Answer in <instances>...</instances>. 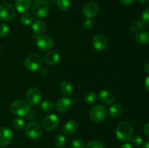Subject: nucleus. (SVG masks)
Wrapping results in <instances>:
<instances>
[{
    "label": "nucleus",
    "instance_id": "4468645a",
    "mask_svg": "<svg viewBox=\"0 0 149 148\" xmlns=\"http://www.w3.org/2000/svg\"><path fill=\"white\" fill-rule=\"evenodd\" d=\"M72 101L69 97H63L60 98L55 104V109L59 113H65L71 108Z\"/></svg>",
    "mask_w": 149,
    "mask_h": 148
},
{
    "label": "nucleus",
    "instance_id": "aec40b11",
    "mask_svg": "<svg viewBox=\"0 0 149 148\" xmlns=\"http://www.w3.org/2000/svg\"><path fill=\"white\" fill-rule=\"evenodd\" d=\"M124 111V108L120 104H114L109 109V114L111 117L117 118L122 115Z\"/></svg>",
    "mask_w": 149,
    "mask_h": 148
},
{
    "label": "nucleus",
    "instance_id": "cd10ccee",
    "mask_svg": "<svg viewBox=\"0 0 149 148\" xmlns=\"http://www.w3.org/2000/svg\"><path fill=\"white\" fill-rule=\"evenodd\" d=\"M24 120L23 119L20 118H17L13 120V126L17 130H21L23 129V128L24 127Z\"/></svg>",
    "mask_w": 149,
    "mask_h": 148
},
{
    "label": "nucleus",
    "instance_id": "39448f33",
    "mask_svg": "<svg viewBox=\"0 0 149 148\" xmlns=\"http://www.w3.org/2000/svg\"><path fill=\"white\" fill-rule=\"evenodd\" d=\"M25 133L31 139H37L42 136V126L36 122H29L24 129Z\"/></svg>",
    "mask_w": 149,
    "mask_h": 148
},
{
    "label": "nucleus",
    "instance_id": "473e14b6",
    "mask_svg": "<svg viewBox=\"0 0 149 148\" xmlns=\"http://www.w3.org/2000/svg\"><path fill=\"white\" fill-rule=\"evenodd\" d=\"M142 21L146 25H149V7H146L142 13Z\"/></svg>",
    "mask_w": 149,
    "mask_h": 148
},
{
    "label": "nucleus",
    "instance_id": "58836bf2",
    "mask_svg": "<svg viewBox=\"0 0 149 148\" xmlns=\"http://www.w3.org/2000/svg\"><path fill=\"white\" fill-rule=\"evenodd\" d=\"M144 71L146 73L149 74V63H146L144 65Z\"/></svg>",
    "mask_w": 149,
    "mask_h": 148
},
{
    "label": "nucleus",
    "instance_id": "bb28decb",
    "mask_svg": "<svg viewBox=\"0 0 149 148\" xmlns=\"http://www.w3.org/2000/svg\"><path fill=\"white\" fill-rule=\"evenodd\" d=\"M40 107L42 111L46 112V113H49V112L53 110L54 105L52 102L47 100V101H44L41 103Z\"/></svg>",
    "mask_w": 149,
    "mask_h": 148
},
{
    "label": "nucleus",
    "instance_id": "f03ea898",
    "mask_svg": "<svg viewBox=\"0 0 149 148\" xmlns=\"http://www.w3.org/2000/svg\"><path fill=\"white\" fill-rule=\"evenodd\" d=\"M133 129L132 125L127 121L121 122L116 129V137L122 142H127L132 137Z\"/></svg>",
    "mask_w": 149,
    "mask_h": 148
},
{
    "label": "nucleus",
    "instance_id": "423d86ee",
    "mask_svg": "<svg viewBox=\"0 0 149 148\" xmlns=\"http://www.w3.org/2000/svg\"><path fill=\"white\" fill-rule=\"evenodd\" d=\"M108 116V110L101 104H97L92 107L90 112V117L94 122H100L106 118Z\"/></svg>",
    "mask_w": 149,
    "mask_h": 148
},
{
    "label": "nucleus",
    "instance_id": "0eeeda50",
    "mask_svg": "<svg viewBox=\"0 0 149 148\" xmlns=\"http://www.w3.org/2000/svg\"><path fill=\"white\" fill-rule=\"evenodd\" d=\"M15 15V9L12 4L4 2L0 4V19L8 22L13 20Z\"/></svg>",
    "mask_w": 149,
    "mask_h": 148
},
{
    "label": "nucleus",
    "instance_id": "412c9836",
    "mask_svg": "<svg viewBox=\"0 0 149 148\" xmlns=\"http://www.w3.org/2000/svg\"><path fill=\"white\" fill-rule=\"evenodd\" d=\"M61 91L65 96H69L73 94V86L70 82L67 81H63L61 83L60 85Z\"/></svg>",
    "mask_w": 149,
    "mask_h": 148
},
{
    "label": "nucleus",
    "instance_id": "9b49d317",
    "mask_svg": "<svg viewBox=\"0 0 149 148\" xmlns=\"http://www.w3.org/2000/svg\"><path fill=\"white\" fill-rule=\"evenodd\" d=\"M13 139V133L9 128L0 129V147H6L10 145Z\"/></svg>",
    "mask_w": 149,
    "mask_h": 148
},
{
    "label": "nucleus",
    "instance_id": "ddd939ff",
    "mask_svg": "<svg viewBox=\"0 0 149 148\" xmlns=\"http://www.w3.org/2000/svg\"><path fill=\"white\" fill-rule=\"evenodd\" d=\"M83 14L87 18L91 19L95 17L99 11V7L95 2H88L83 7Z\"/></svg>",
    "mask_w": 149,
    "mask_h": 148
},
{
    "label": "nucleus",
    "instance_id": "2f4dec72",
    "mask_svg": "<svg viewBox=\"0 0 149 148\" xmlns=\"http://www.w3.org/2000/svg\"><path fill=\"white\" fill-rule=\"evenodd\" d=\"M131 142L132 145L135 147H139L141 146V144L143 143V139L138 135H135L131 138Z\"/></svg>",
    "mask_w": 149,
    "mask_h": 148
},
{
    "label": "nucleus",
    "instance_id": "c85d7f7f",
    "mask_svg": "<svg viewBox=\"0 0 149 148\" xmlns=\"http://www.w3.org/2000/svg\"><path fill=\"white\" fill-rule=\"evenodd\" d=\"M86 148H105L104 145L98 140L90 141L87 144Z\"/></svg>",
    "mask_w": 149,
    "mask_h": 148
},
{
    "label": "nucleus",
    "instance_id": "9d476101",
    "mask_svg": "<svg viewBox=\"0 0 149 148\" xmlns=\"http://www.w3.org/2000/svg\"><path fill=\"white\" fill-rule=\"evenodd\" d=\"M59 119L55 114H49L45 116L42 120V126L46 131H53L58 127Z\"/></svg>",
    "mask_w": 149,
    "mask_h": 148
},
{
    "label": "nucleus",
    "instance_id": "f8f14e48",
    "mask_svg": "<svg viewBox=\"0 0 149 148\" xmlns=\"http://www.w3.org/2000/svg\"><path fill=\"white\" fill-rule=\"evenodd\" d=\"M93 46L95 49L99 52H103L107 48L108 41L103 35L97 34L93 39Z\"/></svg>",
    "mask_w": 149,
    "mask_h": 148
},
{
    "label": "nucleus",
    "instance_id": "20e7f679",
    "mask_svg": "<svg viewBox=\"0 0 149 148\" xmlns=\"http://www.w3.org/2000/svg\"><path fill=\"white\" fill-rule=\"evenodd\" d=\"M49 4L46 0H36L33 4L32 12L35 17L44 18L49 13Z\"/></svg>",
    "mask_w": 149,
    "mask_h": 148
},
{
    "label": "nucleus",
    "instance_id": "c9c22d12",
    "mask_svg": "<svg viewBox=\"0 0 149 148\" xmlns=\"http://www.w3.org/2000/svg\"><path fill=\"white\" fill-rule=\"evenodd\" d=\"M119 1L124 5H130L135 1V0H119Z\"/></svg>",
    "mask_w": 149,
    "mask_h": 148
},
{
    "label": "nucleus",
    "instance_id": "f3484780",
    "mask_svg": "<svg viewBox=\"0 0 149 148\" xmlns=\"http://www.w3.org/2000/svg\"><path fill=\"white\" fill-rule=\"evenodd\" d=\"M60 55L55 51H48L44 56L45 63L49 65H55L59 62Z\"/></svg>",
    "mask_w": 149,
    "mask_h": 148
},
{
    "label": "nucleus",
    "instance_id": "2eb2a0df",
    "mask_svg": "<svg viewBox=\"0 0 149 148\" xmlns=\"http://www.w3.org/2000/svg\"><path fill=\"white\" fill-rule=\"evenodd\" d=\"M97 98L100 100V102L106 105H110L114 101V96L111 91L108 90L103 89L100 90L97 94Z\"/></svg>",
    "mask_w": 149,
    "mask_h": 148
},
{
    "label": "nucleus",
    "instance_id": "a878e982",
    "mask_svg": "<svg viewBox=\"0 0 149 148\" xmlns=\"http://www.w3.org/2000/svg\"><path fill=\"white\" fill-rule=\"evenodd\" d=\"M57 5L61 10L66 11L71 6V1L70 0H57Z\"/></svg>",
    "mask_w": 149,
    "mask_h": 148
},
{
    "label": "nucleus",
    "instance_id": "72a5a7b5",
    "mask_svg": "<svg viewBox=\"0 0 149 148\" xmlns=\"http://www.w3.org/2000/svg\"><path fill=\"white\" fill-rule=\"evenodd\" d=\"M82 26L84 27V28L87 29V30H90V29H91L93 28V23L91 20V19L87 18L83 21Z\"/></svg>",
    "mask_w": 149,
    "mask_h": 148
},
{
    "label": "nucleus",
    "instance_id": "f257e3e1",
    "mask_svg": "<svg viewBox=\"0 0 149 148\" xmlns=\"http://www.w3.org/2000/svg\"><path fill=\"white\" fill-rule=\"evenodd\" d=\"M11 113L18 117H25L29 114L31 106L27 101L23 100H16L11 103L10 106Z\"/></svg>",
    "mask_w": 149,
    "mask_h": 148
},
{
    "label": "nucleus",
    "instance_id": "f704fd0d",
    "mask_svg": "<svg viewBox=\"0 0 149 148\" xmlns=\"http://www.w3.org/2000/svg\"><path fill=\"white\" fill-rule=\"evenodd\" d=\"M143 132L148 137H149V123H146L143 126Z\"/></svg>",
    "mask_w": 149,
    "mask_h": 148
},
{
    "label": "nucleus",
    "instance_id": "37998d69",
    "mask_svg": "<svg viewBox=\"0 0 149 148\" xmlns=\"http://www.w3.org/2000/svg\"><path fill=\"white\" fill-rule=\"evenodd\" d=\"M63 148H68V147H63Z\"/></svg>",
    "mask_w": 149,
    "mask_h": 148
},
{
    "label": "nucleus",
    "instance_id": "4c0bfd02",
    "mask_svg": "<svg viewBox=\"0 0 149 148\" xmlns=\"http://www.w3.org/2000/svg\"><path fill=\"white\" fill-rule=\"evenodd\" d=\"M120 148H133V147H132V145L131 144L125 143L124 145H122Z\"/></svg>",
    "mask_w": 149,
    "mask_h": 148
},
{
    "label": "nucleus",
    "instance_id": "79ce46f5",
    "mask_svg": "<svg viewBox=\"0 0 149 148\" xmlns=\"http://www.w3.org/2000/svg\"><path fill=\"white\" fill-rule=\"evenodd\" d=\"M47 1H49V2H50V3H52V4H53L54 2H55V1H56L57 0H46Z\"/></svg>",
    "mask_w": 149,
    "mask_h": 148
},
{
    "label": "nucleus",
    "instance_id": "7ed1b4c3",
    "mask_svg": "<svg viewBox=\"0 0 149 148\" xmlns=\"http://www.w3.org/2000/svg\"><path fill=\"white\" fill-rule=\"evenodd\" d=\"M25 68L29 71H36L42 65V59L40 55L36 53H31L28 55L25 59Z\"/></svg>",
    "mask_w": 149,
    "mask_h": 148
},
{
    "label": "nucleus",
    "instance_id": "4be33fe9",
    "mask_svg": "<svg viewBox=\"0 0 149 148\" xmlns=\"http://www.w3.org/2000/svg\"><path fill=\"white\" fill-rule=\"evenodd\" d=\"M45 23L42 20H37L34 21L32 24V30L36 34H40L42 33L45 30Z\"/></svg>",
    "mask_w": 149,
    "mask_h": 148
},
{
    "label": "nucleus",
    "instance_id": "dca6fc26",
    "mask_svg": "<svg viewBox=\"0 0 149 148\" xmlns=\"http://www.w3.org/2000/svg\"><path fill=\"white\" fill-rule=\"evenodd\" d=\"M78 128L79 124L76 120H70L64 124L62 129V131L64 134L67 135V136H71L77 131Z\"/></svg>",
    "mask_w": 149,
    "mask_h": 148
},
{
    "label": "nucleus",
    "instance_id": "ea45409f",
    "mask_svg": "<svg viewBox=\"0 0 149 148\" xmlns=\"http://www.w3.org/2000/svg\"><path fill=\"white\" fill-rule=\"evenodd\" d=\"M139 1V2H141V4H146L149 3V0H138Z\"/></svg>",
    "mask_w": 149,
    "mask_h": 148
},
{
    "label": "nucleus",
    "instance_id": "1a4fd4ad",
    "mask_svg": "<svg viewBox=\"0 0 149 148\" xmlns=\"http://www.w3.org/2000/svg\"><path fill=\"white\" fill-rule=\"evenodd\" d=\"M26 101L29 104L36 105L40 102L42 100V94L39 89L32 86L30 87L26 91Z\"/></svg>",
    "mask_w": 149,
    "mask_h": 148
},
{
    "label": "nucleus",
    "instance_id": "393cba45",
    "mask_svg": "<svg viewBox=\"0 0 149 148\" xmlns=\"http://www.w3.org/2000/svg\"><path fill=\"white\" fill-rule=\"evenodd\" d=\"M97 99V94L93 91H88L84 94V100L86 102L89 103V104H93V103L95 102L96 100Z\"/></svg>",
    "mask_w": 149,
    "mask_h": 148
},
{
    "label": "nucleus",
    "instance_id": "e433bc0d",
    "mask_svg": "<svg viewBox=\"0 0 149 148\" xmlns=\"http://www.w3.org/2000/svg\"><path fill=\"white\" fill-rule=\"evenodd\" d=\"M145 86H146V89L149 91V75L146 77V78Z\"/></svg>",
    "mask_w": 149,
    "mask_h": 148
},
{
    "label": "nucleus",
    "instance_id": "6ab92c4d",
    "mask_svg": "<svg viewBox=\"0 0 149 148\" xmlns=\"http://www.w3.org/2000/svg\"><path fill=\"white\" fill-rule=\"evenodd\" d=\"M135 41L140 45H146L149 44V32H140L135 36Z\"/></svg>",
    "mask_w": 149,
    "mask_h": 148
},
{
    "label": "nucleus",
    "instance_id": "b1692460",
    "mask_svg": "<svg viewBox=\"0 0 149 148\" xmlns=\"http://www.w3.org/2000/svg\"><path fill=\"white\" fill-rule=\"evenodd\" d=\"M20 23L24 26H29L33 21V16L30 13H26L20 17Z\"/></svg>",
    "mask_w": 149,
    "mask_h": 148
},
{
    "label": "nucleus",
    "instance_id": "6e6552de",
    "mask_svg": "<svg viewBox=\"0 0 149 148\" xmlns=\"http://www.w3.org/2000/svg\"><path fill=\"white\" fill-rule=\"evenodd\" d=\"M54 39L47 34L40 35L36 39V44L39 49L43 51H47L54 46Z\"/></svg>",
    "mask_w": 149,
    "mask_h": 148
},
{
    "label": "nucleus",
    "instance_id": "a211bd4d",
    "mask_svg": "<svg viewBox=\"0 0 149 148\" xmlns=\"http://www.w3.org/2000/svg\"><path fill=\"white\" fill-rule=\"evenodd\" d=\"M30 5V0H16L15 1V8L20 13H25L27 12Z\"/></svg>",
    "mask_w": 149,
    "mask_h": 148
},
{
    "label": "nucleus",
    "instance_id": "7c9ffc66",
    "mask_svg": "<svg viewBox=\"0 0 149 148\" xmlns=\"http://www.w3.org/2000/svg\"><path fill=\"white\" fill-rule=\"evenodd\" d=\"M71 147L72 148H84L85 145L84 142L80 139H73L71 143Z\"/></svg>",
    "mask_w": 149,
    "mask_h": 148
},
{
    "label": "nucleus",
    "instance_id": "5701e85b",
    "mask_svg": "<svg viewBox=\"0 0 149 148\" xmlns=\"http://www.w3.org/2000/svg\"><path fill=\"white\" fill-rule=\"evenodd\" d=\"M65 137L61 133H58L54 139V143L57 147H63L65 145Z\"/></svg>",
    "mask_w": 149,
    "mask_h": 148
},
{
    "label": "nucleus",
    "instance_id": "c756f323",
    "mask_svg": "<svg viewBox=\"0 0 149 148\" xmlns=\"http://www.w3.org/2000/svg\"><path fill=\"white\" fill-rule=\"evenodd\" d=\"M10 33V27L6 23H1L0 24V36L5 37Z\"/></svg>",
    "mask_w": 149,
    "mask_h": 148
},
{
    "label": "nucleus",
    "instance_id": "a19ab883",
    "mask_svg": "<svg viewBox=\"0 0 149 148\" xmlns=\"http://www.w3.org/2000/svg\"><path fill=\"white\" fill-rule=\"evenodd\" d=\"M142 148H149V141H148V142H146L144 144Z\"/></svg>",
    "mask_w": 149,
    "mask_h": 148
},
{
    "label": "nucleus",
    "instance_id": "c03bdc74",
    "mask_svg": "<svg viewBox=\"0 0 149 148\" xmlns=\"http://www.w3.org/2000/svg\"><path fill=\"white\" fill-rule=\"evenodd\" d=\"M12 1H14V0H12Z\"/></svg>",
    "mask_w": 149,
    "mask_h": 148
}]
</instances>
